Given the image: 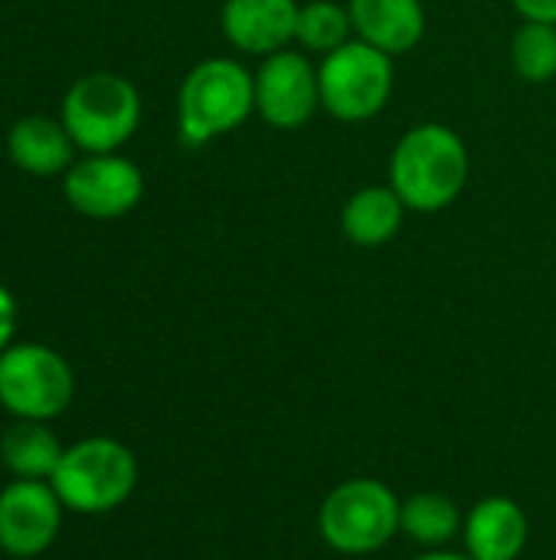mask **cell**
Wrapping results in <instances>:
<instances>
[{
    "mask_svg": "<svg viewBox=\"0 0 556 560\" xmlns=\"http://www.w3.org/2000/svg\"><path fill=\"white\" fill-rule=\"evenodd\" d=\"M256 112V75L229 56L197 62L177 95V131L187 148H203L236 131Z\"/></svg>",
    "mask_w": 556,
    "mask_h": 560,
    "instance_id": "7a4b0ae2",
    "label": "cell"
},
{
    "mask_svg": "<svg viewBox=\"0 0 556 560\" xmlns=\"http://www.w3.org/2000/svg\"><path fill=\"white\" fill-rule=\"evenodd\" d=\"M298 0H226L220 23L239 52L272 56L295 43Z\"/></svg>",
    "mask_w": 556,
    "mask_h": 560,
    "instance_id": "8fae6325",
    "label": "cell"
},
{
    "mask_svg": "<svg viewBox=\"0 0 556 560\" xmlns=\"http://www.w3.org/2000/svg\"><path fill=\"white\" fill-rule=\"evenodd\" d=\"M62 509L49 482L13 479L0 492V548L10 558L43 555L59 535Z\"/></svg>",
    "mask_w": 556,
    "mask_h": 560,
    "instance_id": "30bf717a",
    "label": "cell"
},
{
    "mask_svg": "<svg viewBox=\"0 0 556 560\" xmlns=\"http://www.w3.org/2000/svg\"><path fill=\"white\" fill-rule=\"evenodd\" d=\"M141 121V95L118 72H88L75 79L62 102L69 138L88 154H115Z\"/></svg>",
    "mask_w": 556,
    "mask_h": 560,
    "instance_id": "277c9868",
    "label": "cell"
},
{
    "mask_svg": "<svg viewBox=\"0 0 556 560\" xmlns=\"http://www.w3.org/2000/svg\"><path fill=\"white\" fill-rule=\"evenodd\" d=\"M59 440L39 420H16L0 440V459L13 472V479L49 482L62 459Z\"/></svg>",
    "mask_w": 556,
    "mask_h": 560,
    "instance_id": "2e32d148",
    "label": "cell"
},
{
    "mask_svg": "<svg viewBox=\"0 0 556 560\" xmlns=\"http://www.w3.org/2000/svg\"><path fill=\"white\" fill-rule=\"evenodd\" d=\"M134 453L108 436H92L69 446L49 479L59 502L79 515H102L118 509L134 492Z\"/></svg>",
    "mask_w": 556,
    "mask_h": 560,
    "instance_id": "3957f363",
    "label": "cell"
},
{
    "mask_svg": "<svg viewBox=\"0 0 556 560\" xmlns=\"http://www.w3.org/2000/svg\"><path fill=\"white\" fill-rule=\"evenodd\" d=\"M357 39L383 49L387 56H403L426 36L423 0H347Z\"/></svg>",
    "mask_w": 556,
    "mask_h": 560,
    "instance_id": "7c38bea8",
    "label": "cell"
},
{
    "mask_svg": "<svg viewBox=\"0 0 556 560\" xmlns=\"http://www.w3.org/2000/svg\"><path fill=\"white\" fill-rule=\"evenodd\" d=\"M472 560H518L528 545V518L511 499H485L465 525Z\"/></svg>",
    "mask_w": 556,
    "mask_h": 560,
    "instance_id": "5bb4252c",
    "label": "cell"
},
{
    "mask_svg": "<svg viewBox=\"0 0 556 560\" xmlns=\"http://www.w3.org/2000/svg\"><path fill=\"white\" fill-rule=\"evenodd\" d=\"M72 144L75 141L69 138L62 121L39 118V115L20 118L7 135L10 161L20 171L36 174V177H49V174L72 167Z\"/></svg>",
    "mask_w": 556,
    "mask_h": 560,
    "instance_id": "9a60e30c",
    "label": "cell"
},
{
    "mask_svg": "<svg viewBox=\"0 0 556 560\" xmlns=\"http://www.w3.org/2000/svg\"><path fill=\"white\" fill-rule=\"evenodd\" d=\"M400 525V505L383 482L354 479L338 486L321 505V535L334 551L370 555L383 548Z\"/></svg>",
    "mask_w": 556,
    "mask_h": 560,
    "instance_id": "52a82bcc",
    "label": "cell"
},
{
    "mask_svg": "<svg viewBox=\"0 0 556 560\" xmlns=\"http://www.w3.org/2000/svg\"><path fill=\"white\" fill-rule=\"evenodd\" d=\"M75 394L72 368L46 345H10L0 354V404L16 420H52Z\"/></svg>",
    "mask_w": 556,
    "mask_h": 560,
    "instance_id": "8992f818",
    "label": "cell"
},
{
    "mask_svg": "<svg viewBox=\"0 0 556 560\" xmlns=\"http://www.w3.org/2000/svg\"><path fill=\"white\" fill-rule=\"evenodd\" d=\"M66 200L92 220H118L144 197V174L134 161L118 154H88L66 174Z\"/></svg>",
    "mask_w": 556,
    "mask_h": 560,
    "instance_id": "9c48e42d",
    "label": "cell"
},
{
    "mask_svg": "<svg viewBox=\"0 0 556 560\" xmlns=\"http://www.w3.org/2000/svg\"><path fill=\"white\" fill-rule=\"evenodd\" d=\"M400 525L419 545H442V541H449L456 535L459 512L446 495L426 492V495H413L400 509Z\"/></svg>",
    "mask_w": 556,
    "mask_h": 560,
    "instance_id": "d6986e66",
    "label": "cell"
},
{
    "mask_svg": "<svg viewBox=\"0 0 556 560\" xmlns=\"http://www.w3.org/2000/svg\"><path fill=\"white\" fill-rule=\"evenodd\" d=\"M354 23L351 10L338 0H308L298 7V26H295V43L305 52H334L344 43H351Z\"/></svg>",
    "mask_w": 556,
    "mask_h": 560,
    "instance_id": "e0dca14e",
    "label": "cell"
},
{
    "mask_svg": "<svg viewBox=\"0 0 556 560\" xmlns=\"http://www.w3.org/2000/svg\"><path fill=\"white\" fill-rule=\"evenodd\" d=\"M472 174V158L459 131L439 121L413 125L390 154V187L413 213L452 207Z\"/></svg>",
    "mask_w": 556,
    "mask_h": 560,
    "instance_id": "6da1fadb",
    "label": "cell"
},
{
    "mask_svg": "<svg viewBox=\"0 0 556 560\" xmlns=\"http://www.w3.org/2000/svg\"><path fill=\"white\" fill-rule=\"evenodd\" d=\"M256 75V115L275 128V131H295L311 121V115L321 108V89H318V66L308 59V52L279 49L272 56H262V66Z\"/></svg>",
    "mask_w": 556,
    "mask_h": 560,
    "instance_id": "ba28073f",
    "label": "cell"
},
{
    "mask_svg": "<svg viewBox=\"0 0 556 560\" xmlns=\"http://www.w3.org/2000/svg\"><path fill=\"white\" fill-rule=\"evenodd\" d=\"M514 10L524 20H537V23H556V0H511Z\"/></svg>",
    "mask_w": 556,
    "mask_h": 560,
    "instance_id": "44dd1931",
    "label": "cell"
},
{
    "mask_svg": "<svg viewBox=\"0 0 556 560\" xmlns=\"http://www.w3.org/2000/svg\"><path fill=\"white\" fill-rule=\"evenodd\" d=\"M511 66L531 85L556 79V23L524 20L511 36Z\"/></svg>",
    "mask_w": 556,
    "mask_h": 560,
    "instance_id": "ac0fdd59",
    "label": "cell"
},
{
    "mask_svg": "<svg viewBox=\"0 0 556 560\" xmlns=\"http://www.w3.org/2000/svg\"><path fill=\"white\" fill-rule=\"evenodd\" d=\"M393 56L364 39H351L318 62L321 108L347 125L377 118L393 95Z\"/></svg>",
    "mask_w": 556,
    "mask_h": 560,
    "instance_id": "5b68a950",
    "label": "cell"
},
{
    "mask_svg": "<svg viewBox=\"0 0 556 560\" xmlns=\"http://www.w3.org/2000/svg\"><path fill=\"white\" fill-rule=\"evenodd\" d=\"M406 213V203L390 184H367L347 197L341 210V230L347 243L360 249H377L403 230Z\"/></svg>",
    "mask_w": 556,
    "mask_h": 560,
    "instance_id": "4fadbf2b",
    "label": "cell"
},
{
    "mask_svg": "<svg viewBox=\"0 0 556 560\" xmlns=\"http://www.w3.org/2000/svg\"><path fill=\"white\" fill-rule=\"evenodd\" d=\"M13 328H16V302H13V295L0 285V354L10 348Z\"/></svg>",
    "mask_w": 556,
    "mask_h": 560,
    "instance_id": "ffe728a7",
    "label": "cell"
},
{
    "mask_svg": "<svg viewBox=\"0 0 556 560\" xmlns=\"http://www.w3.org/2000/svg\"><path fill=\"white\" fill-rule=\"evenodd\" d=\"M416 560H472V558H459V555H426V558Z\"/></svg>",
    "mask_w": 556,
    "mask_h": 560,
    "instance_id": "7402d4cb",
    "label": "cell"
}]
</instances>
